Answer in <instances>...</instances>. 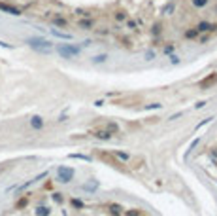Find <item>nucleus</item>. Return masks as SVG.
<instances>
[{
  "mask_svg": "<svg viewBox=\"0 0 217 216\" xmlns=\"http://www.w3.org/2000/svg\"><path fill=\"white\" fill-rule=\"evenodd\" d=\"M151 108H160V104H149V106H146V110H151Z\"/></svg>",
  "mask_w": 217,
  "mask_h": 216,
  "instance_id": "nucleus-16",
  "label": "nucleus"
},
{
  "mask_svg": "<svg viewBox=\"0 0 217 216\" xmlns=\"http://www.w3.org/2000/svg\"><path fill=\"white\" fill-rule=\"evenodd\" d=\"M72 205L78 207V209H83V203H81V201H78V199H72Z\"/></svg>",
  "mask_w": 217,
  "mask_h": 216,
  "instance_id": "nucleus-12",
  "label": "nucleus"
},
{
  "mask_svg": "<svg viewBox=\"0 0 217 216\" xmlns=\"http://www.w3.org/2000/svg\"><path fill=\"white\" fill-rule=\"evenodd\" d=\"M94 188H96V182H91V184L83 186V190H94Z\"/></svg>",
  "mask_w": 217,
  "mask_h": 216,
  "instance_id": "nucleus-13",
  "label": "nucleus"
},
{
  "mask_svg": "<svg viewBox=\"0 0 217 216\" xmlns=\"http://www.w3.org/2000/svg\"><path fill=\"white\" fill-rule=\"evenodd\" d=\"M197 32H198V31H189V32H187V36H189V38H195V36H197Z\"/></svg>",
  "mask_w": 217,
  "mask_h": 216,
  "instance_id": "nucleus-15",
  "label": "nucleus"
},
{
  "mask_svg": "<svg viewBox=\"0 0 217 216\" xmlns=\"http://www.w3.org/2000/svg\"><path fill=\"white\" fill-rule=\"evenodd\" d=\"M30 125H32V129H42V127H43V119H42L40 116H34V118L30 119Z\"/></svg>",
  "mask_w": 217,
  "mask_h": 216,
  "instance_id": "nucleus-5",
  "label": "nucleus"
},
{
  "mask_svg": "<svg viewBox=\"0 0 217 216\" xmlns=\"http://www.w3.org/2000/svg\"><path fill=\"white\" fill-rule=\"evenodd\" d=\"M106 59H108V55H96V57H94L93 61H94V63H104Z\"/></svg>",
  "mask_w": 217,
  "mask_h": 216,
  "instance_id": "nucleus-11",
  "label": "nucleus"
},
{
  "mask_svg": "<svg viewBox=\"0 0 217 216\" xmlns=\"http://www.w3.org/2000/svg\"><path fill=\"white\" fill-rule=\"evenodd\" d=\"M27 44L32 47V50H36V51H40V53H49L51 50H53V46H51V42L49 40H45V38H40V36H34V38H29L27 40Z\"/></svg>",
  "mask_w": 217,
  "mask_h": 216,
  "instance_id": "nucleus-1",
  "label": "nucleus"
},
{
  "mask_svg": "<svg viewBox=\"0 0 217 216\" xmlns=\"http://www.w3.org/2000/svg\"><path fill=\"white\" fill-rule=\"evenodd\" d=\"M210 29H211L210 23H200V25H198V31H210Z\"/></svg>",
  "mask_w": 217,
  "mask_h": 216,
  "instance_id": "nucleus-10",
  "label": "nucleus"
},
{
  "mask_svg": "<svg viewBox=\"0 0 217 216\" xmlns=\"http://www.w3.org/2000/svg\"><path fill=\"white\" fill-rule=\"evenodd\" d=\"M51 34L57 36V38H62V40H72V34H68V32H61V31H57V29H51Z\"/></svg>",
  "mask_w": 217,
  "mask_h": 216,
  "instance_id": "nucleus-6",
  "label": "nucleus"
},
{
  "mask_svg": "<svg viewBox=\"0 0 217 216\" xmlns=\"http://www.w3.org/2000/svg\"><path fill=\"white\" fill-rule=\"evenodd\" d=\"M72 176H74V169H72V167H59V169H57V178H59V182L66 184V182L72 180Z\"/></svg>",
  "mask_w": 217,
  "mask_h": 216,
  "instance_id": "nucleus-3",
  "label": "nucleus"
},
{
  "mask_svg": "<svg viewBox=\"0 0 217 216\" xmlns=\"http://www.w3.org/2000/svg\"><path fill=\"white\" fill-rule=\"evenodd\" d=\"M0 10L10 13V15H21V10L15 8V6H10V4H4V2H0Z\"/></svg>",
  "mask_w": 217,
  "mask_h": 216,
  "instance_id": "nucleus-4",
  "label": "nucleus"
},
{
  "mask_svg": "<svg viewBox=\"0 0 217 216\" xmlns=\"http://www.w3.org/2000/svg\"><path fill=\"white\" fill-rule=\"evenodd\" d=\"M57 51H59L64 59H72V57L79 55V47H78V46H70V44H62V46L57 47Z\"/></svg>",
  "mask_w": 217,
  "mask_h": 216,
  "instance_id": "nucleus-2",
  "label": "nucleus"
},
{
  "mask_svg": "<svg viewBox=\"0 0 217 216\" xmlns=\"http://www.w3.org/2000/svg\"><path fill=\"white\" fill-rule=\"evenodd\" d=\"M53 201H57V203H61V201H62V197H61V194H53Z\"/></svg>",
  "mask_w": 217,
  "mask_h": 216,
  "instance_id": "nucleus-14",
  "label": "nucleus"
},
{
  "mask_svg": "<svg viewBox=\"0 0 217 216\" xmlns=\"http://www.w3.org/2000/svg\"><path fill=\"white\" fill-rule=\"evenodd\" d=\"M53 23H55V25H59V27H66V19H62V17H55Z\"/></svg>",
  "mask_w": 217,
  "mask_h": 216,
  "instance_id": "nucleus-8",
  "label": "nucleus"
},
{
  "mask_svg": "<svg viewBox=\"0 0 217 216\" xmlns=\"http://www.w3.org/2000/svg\"><path fill=\"white\" fill-rule=\"evenodd\" d=\"M192 4H195L197 8H202V6H206V4H208V0H192Z\"/></svg>",
  "mask_w": 217,
  "mask_h": 216,
  "instance_id": "nucleus-9",
  "label": "nucleus"
},
{
  "mask_svg": "<svg viewBox=\"0 0 217 216\" xmlns=\"http://www.w3.org/2000/svg\"><path fill=\"white\" fill-rule=\"evenodd\" d=\"M36 216H49V209L47 207H38L36 209Z\"/></svg>",
  "mask_w": 217,
  "mask_h": 216,
  "instance_id": "nucleus-7",
  "label": "nucleus"
}]
</instances>
